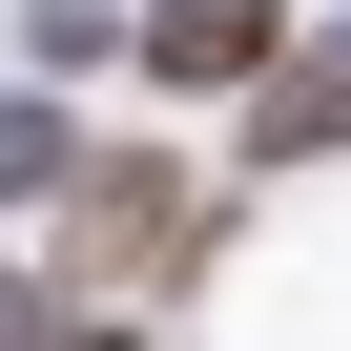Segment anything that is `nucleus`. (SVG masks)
I'll return each mask as SVG.
<instances>
[{"label":"nucleus","instance_id":"1","mask_svg":"<svg viewBox=\"0 0 351 351\" xmlns=\"http://www.w3.org/2000/svg\"><path fill=\"white\" fill-rule=\"evenodd\" d=\"M228 248V186L207 165H165V145H83V186H62V289H186Z\"/></svg>","mask_w":351,"mask_h":351},{"label":"nucleus","instance_id":"2","mask_svg":"<svg viewBox=\"0 0 351 351\" xmlns=\"http://www.w3.org/2000/svg\"><path fill=\"white\" fill-rule=\"evenodd\" d=\"M124 62H145L165 104H248V83L289 62V0H145V21H124Z\"/></svg>","mask_w":351,"mask_h":351},{"label":"nucleus","instance_id":"3","mask_svg":"<svg viewBox=\"0 0 351 351\" xmlns=\"http://www.w3.org/2000/svg\"><path fill=\"white\" fill-rule=\"evenodd\" d=\"M330 145H351V42H289L248 83V165H330Z\"/></svg>","mask_w":351,"mask_h":351},{"label":"nucleus","instance_id":"4","mask_svg":"<svg viewBox=\"0 0 351 351\" xmlns=\"http://www.w3.org/2000/svg\"><path fill=\"white\" fill-rule=\"evenodd\" d=\"M0 351H124V310L62 289V269H0Z\"/></svg>","mask_w":351,"mask_h":351},{"label":"nucleus","instance_id":"5","mask_svg":"<svg viewBox=\"0 0 351 351\" xmlns=\"http://www.w3.org/2000/svg\"><path fill=\"white\" fill-rule=\"evenodd\" d=\"M62 186H83V124L62 104H0V207H62Z\"/></svg>","mask_w":351,"mask_h":351}]
</instances>
